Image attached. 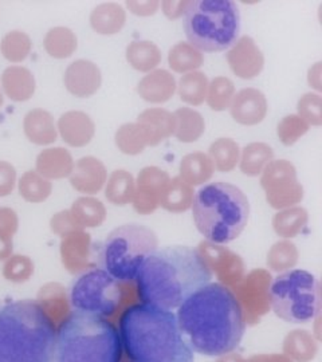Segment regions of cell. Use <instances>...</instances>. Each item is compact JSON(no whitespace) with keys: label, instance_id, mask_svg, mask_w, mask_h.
Instances as JSON below:
<instances>
[{"label":"cell","instance_id":"ffe728a7","mask_svg":"<svg viewBox=\"0 0 322 362\" xmlns=\"http://www.w3.org/2000/svg\"><path fill=\"white\" fill-rule=\"evenodd\" d=\"M0 88L13 103H26L35 94L37 81L31 70L25 66L11 65L1 73Z\"/></svg>","mask_w":322,"mask_h":362},{"label":"cell","instance_id":"f5cc1de1","mask_svg":"<svg viewBox=\"0 0 322 362\" xmlns=\"http://www.w3.org/2000/svg\"><path fill=\"white\" fill-rule=\"evenodd\" d=\"M188 4H190V0H184V1L166 0V1L160 3L163 13H164V15L167 16L169 21H175V19L183 16L185 11H187Z\"/></svg>","mask_w":322,"mask_h":362},{"label":"cell","instance_id":"b9f144b4","mask_svg":"<svg viewBox=\"0 0 322 362\" xmlns=\"http://www.w3.org/2000/svg\"><path fill=\"white\" fill-rule=\"evenodd\" d=\"M33 42L25 31L13 30L0 40V52L11 64L26 61L31 52Z\"/></svg>","mask_w":322,"mask_h":362},{"label":"cell","instance_id":"4fadbf2b","mask_svg":"<svg viewBox=\"0 0 322 362\" xmlns=\"http://www.w3.org/2000/svg\"><path fill=\"white\" fill-rule=\"evenodd\" d=\"M171 177L159 167L142 168L136 179V191L132 200L133 208L140 215H151L159 208L160 197L166 191Z\"/></svg>","mask_w":322,"mask_h":362},{"label":"cell","instance_id":"816d5d0a","mask_svg":"<svg viewBox=\"0 0 322 362\" xmlns=\"http://www.w3.org/2000/svg\"><path fill=\"white\" fill-rule=\"evenodd\" d=\"M127 7L129 11L139 15V16H151L157 13L160 7V1L157 0H130L127 1Z\"/></svg>","mask_w":322,"mask_h":362},{"label":"cell","instance_id":"277c9868","mask_svg":"<svg viewBox=\"0 0 322 362\" xmlns=\"http://www.w3.org/2000/svg\"><path fill=\"white\" fill-rule=\"evenodd\" d=\"M57 330L37 300L0 309V362H54Z\"/></svg>","mask_w":322,"mask_h":362},{"label":"cell","instance_id":"bcb514c9","mask_svg":"<svg viewBox=\"0 0 322 362\" xmlns=\"http://www.w3.org/2000/svg\"><path fill=\"white\" fill-rule=\"evenodd\" d=\"M298 115L308 125L321 127L322 125V97L318 93L304 94L297 104Z\"/></svg>","mask_w":322,"mask_h":362},{"label":"cell","instance_id":"6f0895ef","mask_svg":"<svg viewBox=\"0 0 322 362\" xmlns=\"http://www.w3.org/2000/svg\"><path fill=\"white\" fill-rule=\"evenodd\" d=\"M3 104H4V94H3V90L0 88V107L3 106Z\"/></svg>","mask_w":322,"mask_h":362},{"label":"cell","instance_id":"7bdbcfd3","mask_svg":"<svg viewBox=\"0 0 322 362\" xmlns=\"http://www.w3.org/2000/svg\"><path fill=\"white\" fill-rule=\"evenodd\" d=\"M236 94L235 85L230 78L215 77L208 82L206 103L214 112H224L230 109L232 100Z\"/></svg>","mask_w":322,"mask_h":362},{"label":"cell","instance_id":"ab89813d","mask_svg":"<svg viewBox=\"0 0 322 362\" xmlns=\"http://www.w3.org/2000/svg\"><path fill=\"white\" fill-rule=\"evenodd\" d=\"M207 155L217 170L231 172L239 164L241 146L230 137H220L209 145Z\"/></svg>","mask_w":322,"mask_h":362},{"label":"cell","instance_id":"484cf974","mask_svg":"<svg viewBox=\"0 0 322 362\" xmlns=\"http://www.w3.org/2000/svg\"><path fill=\"white\" fill-rule=\"evenodd\" d=\"M127 23L125 8L115 3L108 1L93 8L91 13V26L97 34L115 35L118 34Z\"/></svg>","mask_w":322,"mask_h":362},{"label":"cell","instance_id":"6da1fadb","mask_svg":"<svg viewBox=\"0 0 322 362\" xmlns=\"http://www.w3.org/2000/svg\"><path fill=\"white\" fill-rule=\"evenodd\" d=\"M181 333L193 351L222 357L236 349L243 338V311L232 293L223 284H207L196 290L178 308Z\"/></svg>","mask_w":322,"mask_h":362},{"label":"cell","instance_id":"f546056e","mask_svg":"<svg viewBox=\"0 0 322 362\" xmlns=\"http://www.w3.org/2000/svg\"><path fill=\"white\" fill-rule=\"evenodd\" d=\"M274 160V151L269 144L250 143L241 151L239 169L248 177L260 176Z\"/></svg>","mask_w":322,"mask_h":362},{"label":"cell","instance_id":"7402d4cb","mask_svg":"<svg viewBox=\"0 0 322 362\" xmlns=\"http://www.w3.org/2000/svg\"><path fill=\"white\" fill-rule=\"evenodd\" d=\"M91 240L89 233L84 231L66 235L62 242V260L66 269L73 274L85 272L93 267L91 262Z\"/></svg>","mask_w":322,"mask_h":362},{"label":"cell","instance_id":"f6af8a7d","mask_svg":"<svg viewBox=\"0 0 322 362\" xmlns=\"http://www.w3.org/2000/svg\"><path fill=\"white\" fill-rule=\"evenodd\" d=\"M309 125L301 117L289 115L278 122L277 134L284 146H292L309 132Z\"/></svg>","mask_w":322,"mask_h":362},{"label":"cell","instance_id":"9c48e42d","mask_svg":"<svg viewBox=\"0 0 322 362\" xmlns=\"http://www.w3.org/2000/svg\"><path fill=\"white\" fill-rule=\"evenodd\" d=\"M269 300L281 320L290 324H308L321 310L320 282L305 270L281 272L271 281Z\"/></svg>","mask_w":322,"mask_h":362},{"label":"cell","instance_id":"cb8c5ba5","mask_svg":"<svg viewBox=\"0 0 322 362\" xmlns=\"http://www.w3.org/2000/svg\"><path fill=\"white\" fill-rule=\"evenodd\" d=\"M23 132L30 143L39 146H47L57 141V122L50 112L37 107L27 113L23 118Z\"/></svg>","mask_w":322,"mask_h":362},{"label":"cell","instance_id":"8992f818","mask_svg":"<svg viewBox=\"0 0 322 362\" xmlns=\"http://www.w3.org/2000/svg\"><path fill=\"white\" fill-rule=\"evenodd\" d=\"M121 338L108 320L74 311L59 326L54 362H120Z\"/></svg>","mask_w":322,"mask_h":362},{"label":"cell","instance_id":"f1b7e54d","mask_svg":"<svg viewBox=\"0 0 322 362\" xmlns=\"http://www.w3.org/2000/svg\"><path fill=\"white\" fill-rule=\"evenodd\" d=\"M129 65L140 73H151L161 64L163 55L159 46L151 40H133L127 47Z\"/></svg>","mask_w":322,"mask_h":362},{"label":"cell","instance_id":"db71d44e","mask_svg":"<svg viewBox=\"0 0 322 362\" xmlns=\"http://www.w3.org/2000/svg\"><path fill=\"white\" fill-rule=\"evenodd\" d=\"M321 71V62H317L310 67L309 73H308V83H309L310 88L314 89L318 94L322 89Z\"/></svg>","mask_w":322,"mask_h":362},{"label":"cell","instance_id":"74e56055","mask_svg":"<svg viewBox=\"0 0 322 362\" xmlns=\"http://www.w3.org/2000/svg\"><path fill=\"white\" fill-rule=\"evenodd\" d=\"M284 356L293 362H309L318 351L317 339L305 330H293L284 342Z\"/></svg>","mask_w":322,"mask_h":362},{"label":"cell","instance_id":"f907efd6","mask_svg":"<svg viewBox=\"0 0 322 362\" xmlns=\"http://www.w3.org/2000/svg\"><path fill=\"white\" fill-rule=\"evenodd\" d=\"M52 230L59 235H69V233L79 231L81 227H78L77 223L71 218L70 211H62L57 214L52 220Z\"/></svg>","mask_w":322,"mask_h":362},{"label":"cell","instance_id":"44dd1931","mask_svg":"<svg viewBox=\"0 0 322 362\" xmlns=\"http://www.w3.org/2000/svg\"><path fill=\"white\" fill-rule=\"evenodd\" d=\"M176 88L178 82L172 73L166 69H156L139 81L137 93L149 104H166L175 95Z\"/></svg>","mask_w":322,"mask_h":362},{"label":"cell","instance_id":"7c38bea8","mask_svg":"<svg viewBox=\"0 0 322 362\" xmlns=\"http://www.w3.org/2000/svg\"><path fill=\"white\" fill-rule=\"evenodd\" d=\"M271 275L266 270H254L245 275L238 285L234 286L247 324L255 325L260 317L270 310L269 288Z\"/></svg>","mask_w":322,"mask_h":362},{"label":"cell","instance_id":"681fc988","mask_svg":"<svg viewBox=\"0 0 322 362\" xmlns=\"http://www.w3.org/2000/svg\"><path fill=\"white\" fill-rule=\"evenodd\" d=\"M18 184L16 169L11 163L0 160V197L13 194Z\"/></svg>","mask_w":322,"mask_h":362},{"label":"cell","instance_id":"603a6c76","mask_svg":"<svg viewBox=\"0 0 322 362\" xmlns=\"http://www.w3.org/2000/svg\"><path fill=\"white\" fill-rule=\"evenodd\" d=\"M74 164L73 156L66 148H46L37 157L35 170L47 180H62L70 177Z\"/></svg>","mask_w":322,"mask_h":362},{"label":"cell","instance_id":"9a60e30c","mask_svg":"<svg viewBox=\"0 0 322 362\" xmlns=\"http://www.w3.org/2000/svg\"><path fill=\"white\" fill-rule=\"evenodd\" d=\"M227 62L236 77L254 79L265 67V55L254 39L243 35L229 49Z\"/></svg>","mask_w":322,"mask_h":362},{"label":"cell","instance_id":"2e32d148","mask_svg":"<svg viewBox=\"0 0 322 362\" xmlns=\"http://www.w3.org/2000/svg\"><path fill=\"white\" fill-rule=\"evenodd\" d=\"M66 90L77 98H91L103 85L100 67L89 59H77L66 67L64 74Z\"/></svg>","mask_w":322,"mask_h":362},{"label":"cell","instance_id":"5bb4252c","mask_svg":"<svg viewBox=\"0 0 322 362\" xmlns=\"http://www.w3.org/2000/svg\"><path fill=\"white\" fill-rule=\"evenodd\" d=\"M203 258L206 259L207 264L211 272H217L218 278L227 287L238 285L245 276L243 260L236 254H234L229 248L214 245V243H202L197 248Z\"/></svg>","mask_w":322,"mask_h":362},{"label":"cell","instance_id":"8fae6325","mask_svg":"<svg viewBox=\"0 0 322 362\" xmlns=\"http://www.w3.org/2000/svg\"><path fill=\"white\" fill-rule=\"evenodd\" d=\"M260 187L266 200L274 209L296 207L304 199V187L297 177L293 163L280 158L272 160L260 175Z\"/></svg>","mask_w":322,"mask_h":362},{"label":"cell","instance_id":"ac0fdd59","mask_svg":"<svg viewBox=\"0 0 322 362\" xmlns=\"http://www.w3.org/2000/svg\"><path fill=\"white\" fill-rule=\"evenodd\" d=\"M69 179L71 187L77 192L85 196H93L105 188L108 180V169L97 157L86 156L79 158L74 164Z\"/></svg>","mask_w":322,"mask_h":362},{"label":"cell","instance_id":"8d00e7d4","mask_svg":"<svg viewBox=\"0 0 322 362\" xmlns=\"http://www.w3.org/2000/svg\"><path fill=\"white\" fill-rule=\"evenodd\" d=\"M205 64L203 52L195 49L188 42H179L168 52V65L172 71L187 74L197 71Z\"/></svg>","mask_w":322,"mask_h":362},{"label":"cell","instance_id":"4dcf8cb0","mask_svg":"<svg viewBox=\"0 0 322 362\" xmlns=\"http://www.w3.org/2000/svg\"><path fill=\"white\" fill-rule=\"evenodd\" d=\"M43 47L54 59L70 58L77 50V35L69 27H52L43 38Z\"/></svg>","mask_w":322,"mask_h":362},{"label":"cell","instance_id":"c3c4849f","mask_svg":"<svg viewBox=\"0 0 322 362\" xmlns=\"http://www.w3.org/2000/svg\"><path fill=\"white\" fill-rule=\"evenodd\" d=\"M33 272L34 264L31 259L23 255H16L6 263L4 276L13 282H25L31 276Z\"/></svg>","mask_w":322,"mask_h":362},{"label":"cell","instance_id":"e0dca14e","mask_svg":"<svg viewBox=\"0 0 322 362\" xmlns=\"http://www.w3.org/2000/svg\"><path fill=\"white\" fill-rule=\"evenodd\" d=\"M269 110V103L263 91L255 88H245L238 91L230 106L232 119L243 127H255L260 124Z\"/></svg>","mask_w":322,"mask_h":362},{"label":"cell","instance_id":"83f0119b","mask_svg":"<svg viewBox=\"0 0 322 362\" xmlns=\"http://www.w3.org/2000/svg\"><path fill=\"white\" fill-rule=\"evenodd\" d=\"M214 172V164L205 152H192L181 158L179 177L192 188L211 180Z\"/></svg>","mask_w":322,"mask_h":362},{"label":"cell","instance_id":"ba28073f","mask_svg":"<svg viewBox=\"0 0 322 362\" xmlns=\"http://www.w3.org/2000/svg\"><path fill=\"white\" fill-rule=\"evenodd\" d=\"M155 231L142 224H125L109 233L100 250L103 270L118 282L136 279L142 264L157 251Z\"/></svg>","mask_w":322,"mask_h":362},{"label":"cell","instance_id":"7dc6e473","mask_svg":"<svg viewBox=\"0 0 322 362\" xmlns=\"http://www.w3.org/2000/svg\"><path fill=\"white\" fill-rule=\"evenodd\" d=\"M18 228V216L11 208L0 207V258L11 251V238Z\"/></svg>","mask_w":322,"mask_h":362},{"label":"cell","instance_id":"52a82bcc","mask_svg":"<svg viewBox=\"0 0 322 362\" xmlns=\"http://www.w3.org/2000/svg\"><path fill=\"white\" fill-rule=\"evenodd\" d=\"M184 31L200 52L229 50L239 38L241 13L232 0H190Z\"/></svg>","mask_w":322,"mask_h":362},{"label":"cell","instance_id":"f35d334b","mask_svg":"<svg viewBox=\"0 0 322 362\" xmlns=\"http://www.w3.org/2000/svg\"><path fill=\"white\" fill-rule=\"evenodd\" d=\"M209 79L200 70L183 74L178 82L176 91L184 104L200 106L205 104Z\"/></svg>","mask_w":322,"mask_h":362},{"label":"cell","instance_id":"3957f363","mask_svg":"<svg viewBox=\"0 0 322 362\" xmlns=\"http://www.w3.org/2000/svg\"><path fill=\"white\" fill-rule=\"evenodd\" d=\"M121 345L133 362H193L190 344L173 311L133 305L120 320Z\"/></svg>","mask_w":322,"mask_h":362},{"label":"cell","instance_id":"60d3db41","mask_svg":"<svg viewBox=\"0 0 322 362\" xmlns=\"http://www.w3.org/2000/svg\"><path fill=\"white\" fill-rule=\"evenodd\" d=\"M16 185L19 194L28 203H43L52 192V181L40 176L35 169L25 172Z\"/></svg>","mask_w":322,"mask_h":362},{"label":"cell","instance_id":"1f68e13d","mask_svg":"<svg viewBox=\"0 0 322 362\" xmlns=\"http://www.w3.org/2000/svg\"><path fill=\"white\" fill-rule=\"evenodd\" d=\"M70 215L78 227L94 228L100 227L106 219V208L101 200L93 196H82L73 203Z\"/></svg>","mask_w":322,"mask_h":362},{"label":"cell","instance_id":"d6986e66","mask_svg":"<svg viewBox=\"0 0 322 362\" xmlns=\"http://www.w3.org/2000/svg\"><path fill=\"white\" fill-rule=\"evenodd\" d=\"M58 136L64 144L73 148H84L96 136V124L91 117L82 110H69L57 122Z\"/></svg>","mask_w":322,"mask_h":362},{"label":"cell","instance_id":"e575fe53","mask_svg":"<svg viewBox=\"0 0 322 362\" xmlns=\"http://www.w3.org/2000/svg\"><path fill=\"white\" fill-rule=\"evenodd\" d=\"M136 191V180L125 169H117L106 180L105 196L115 206H127L132 203Z\"/></svg>","mask_w":322,"mask_h":362},{"label":"cell","instance_id":"d4e9b609","mask_svg":"<svg viewBox=\"0 0 322 362\" xmlns=\"http://www.w3.org/2000/svg\"><path fill=\"white\" fill-rule=\"evenodd\" d=\"M148 132L151 148L156 146L168 137L173 136L175 132V116L163 107H148L137 117V121Z\"/></svg>","mask_w":322,"mask_h":362},{"label":"cell","instance_id":"ee69618b","mask_svg":"<svg viewBox=\"0 0 322 362\" xmlns=\"http://www.w3.org/2000/svg\"><path fill=\"white\" fill-rule=\"evenodd\" d=\"M298 248L290 240H281L271 246L268 254V266L271 272H284L292 270L298 262Z\"/></svg>","mask_w":322,"mask_h":362},{"label":"cell","instance_id":"4316f807","mask_svg":"<svg viewBox=\"0 0 322 362\" xmlns=\"http://www.w3.org/2000/svg\"><path fill=\"white\" fill-rule=\"evenodd\" d=\"M175 116V132L173 136L178 141L184 144L196 143L206 132V121L203 116L193 107L183 106L176 112Z\"/></svg>","mask_w":322,"mask_h":362},{"label":"cell","instance_id":"836d02e7","mask_svg":"<svg viewBox=\"0 0 322 362\" xmlns=\"http://www.w3.org/2000/svg\"><path fill=\"white\" fill-rule=\"evenodd\" d=\"M309 220V214L305 208L290 207L278 211L272 218V228L284 240L296 238L304 231Z\"/></svg>","mask_w":322,"mask_h":362},{"label":"cell","instance_id":"30bf717a","mask_svg":"<svg viewBox=\"0 0 322 362\" xmlns=\"http://www.w3.org/2000/svg\"><path fill=\"white\" fill-rule=\"evenodd\" d=\"M122 298L118 281L103 269L85 272L70 288V305L77 313L108 318L116 313Z\"/></svg>","mask_w":322,"mask_h":362},{"label":"cell","instance_id":"5b68a950","mask_svg":"<svg viewBox=\"0 0 322 362\" xmlns=\"http://www.w3.org/2000/svg\"><path fill=\"white\" fill-rule=\"evenodd\" d=\"M192 216L197 231L209 243L235 240L248 223L250 203L245 192L230 182H212L193 196Z\"/></svg>","mask_w":322,"mask_h":362},{"label":"cell","instance_id":"11a10c76","mask_svg":"<svg viewBox=\"0 0 322 362\" xmlns=\"http://www.w3.org/2000/svg\"><path fill=\"white\" fill-rule=\"evenodd\" d=\"M245 362H293L284 354H260L248 358Z\"/></svg>","mask_w":322,"mask_h":362},{"label":"cell","instance_id":"9f6ffc18","mask_svg":"<svg viewBox=\"0 0 322 362\" xmlns=\"http://www.w3.org/2000/svg\"><path fill=\"white\" fill-rule=\"evenodd\" d=\"M218 362H245V360L241 357V356H236V354H226V356H222Z\"/></svg>","mask_w":322,"mask_h":362},{"label":"cell","instance_id":"d590c367","mask_svg":"<svg viewBox=\"0 0 322 362\" xmlns=\"http://www.w3.org/2000/svg\"><path fill=\"white\" fill-rule=\"evenodd\" d=\"M193 188L187 182L181 180L180 177H173L169 181L166 191L160 197L159 207L164 208L168 212L181 214L190 209L192 206Z\"/></svg>","mask_w":322,"mask_h":362},{"label":"cell","instance_id":"d6a6232c","mask_svg":"<svg viewBox=\"0 0 322 362\" xmlns=\"http://www.w3.org/2000/svg\"><path fill=\"white\" fill-rule=\"evenodd\" d=\"M117 148L128 156H137L142 153L148 146H151V140L148 132L139 122H128L121 125L115 136Z\"/></svg>","mask_w":322,"mask_h":362},{"label":"cell","instance_id":"7a4b0ae2","mask_svg":"<svg viewBox=\"0 0 322 362\" xmlns=\"http://www.w3.org/2000/svg\"><path fill=\"white\" fill-rule=\"evenodd\" d=\"M211 279L212 272L206 259L197 248L188 246L157 250L136 276L142 303L169 311L178 309Z\"/></svg>","mask_w":322,"mask_h":362}]
</instances>
